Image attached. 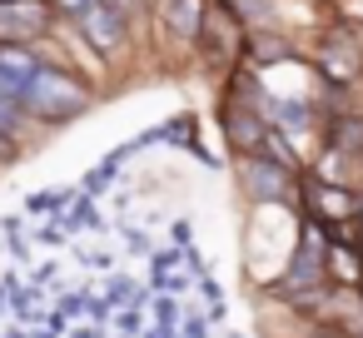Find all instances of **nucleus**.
Instances as JSON below:
<instances>
[{
  "label": "nucleus",
  "instance_id": "f03ea898",
  "mask_svg": "<svg viewBox=\"0 0 363 338\" xmlns=\"http://www.w3.org/2000/svg\"><path fill=\"white\" fill-rule=\"evenodd\" d=\"M50 26V0H0V40H30Z\"/></svg>",
  "mask_w": 363,
  "mask_h": 338
},
{
  "label": "nucleus",
  "instance_id": "39448f33",
  "mask_svg": "<svg viewBox=\"0 0 363 338\" xmlns=\"http://www.w3.org/2000/svg\"><path fill=\"white\" fill-rule=\"evenodd\" d=\"M35 70H40V60L21 40H0V100H16L21 105V95H26V85H30Z\"/></svg>",
  "mask_w": 363,
  "mask_h": 338
},
{
  "label": "nucleus",
  "instance_id": "7ed1b4c3",
  "mask_svg": "<svg viewBox=\"0 0 363 338\" xmlns=\"http://www.w3.org/2000/svg\"><path fill=\"white\" fill-rule=\"evenodd\" d=\"M318 60H323V75H333L338 85H348V80L363 75V45H358L353 30H343V26H333V35L323 40Z\"/></svg>",
  "mask_w": 363,
  "mask_h": 338
},
{
  "label": "nucleus",
  "instance_id": "423d86ee",
  "mask_svg": "<svg viewBox=\"0 0 363 338\" xmlns=\"http://www.w3.org/2000/svg\"><path fill=\"white\" fill-rule=\"evenodd\" d=\"M80 30H85V40H90L100 55H110V50L125 40V11H115L110 0H95V6L80 16Z\"/></svg>",
  "mask_w": 363,
  "mask_h": 338
},
{
  "label": "nucleus",
  "instance_id": "1a4fd4ad",
  "mask_svg": "<svg viewBox=\"0 0 363 338\" xmlns=\"http://www.w3.org/2000/svg\"><path fill=\"white\" fill-rule=\"evenodd\" d=\"M328 140H333V150H343V154H363V120L338 115L333 130H328Z\"/></svg>",
  "mask_w": 363,
  "mask_h": 338
},
{
  "label": "nucleus",
  "instance_id": "0eeeda50",
  "mask_svg": "<svg viewBox=\"0 0 363 338\" xmlns=\"http://www.w3.org/2000/svg\"><path fill=\"white\" fill-rule=\"evenodd\" d=\"M249 194H254V199H284V194H289V164L254 154V159H249Z\"/></svg>",
  "mask_w": 363,
  "mask_h": 338
},
{
  "label": "nucleus",
  "instance_id": "9b49d317",
  "mask_svg": "<svg viewBox=\"0 0 363 338\" xmlns=\"http://www.w3.org/2000/svg\"><path fill=\"white\" fill-rule=\"evenodd\" d=\"M90 6H95V0H50V11H55V16H65V21H80Z\"/></svg>",
  "mask_w": 363,
  "mask_h": 338
},
{
  "label": "nucleus",
  "instance_id": "9d476101",
  "mask_svg": "<svg viewBox=\"0 0 363 338\" xmlns=\"http://www.w3.org/2000/svg\"><path fill=\"white\" fill-rule=\"evenodd\" d=\"M21 125H26V110H21L16 100H0V135L11 140V135H16Z\"/></svg>",
  "mask_w": 363,
  "mask_h": 338
},
{
  "label": "nucleus",
  "instance_id": "f257e3e1",
  "mask_svg": "<svg viewBox=\"0 0 363 338\" xmlns=\"http://www.w3.org/2000/svg\"><path fill=\"white\" fill-rule=\"evenodd\" d=\"M85 105H90V90H85L70 70L45 65V60H40V70L30 75L26 95H21V110L35 115V120H70V115H80Z\"/></svg>",
  "mask_w": 363,
  "mask_h": 338
},
{
  "label": "nucleus",
  "instance_id": "20e7f679",
  "mask_svg": "<svg viewBox=\"0 0 363 338\" xmlns=\"http://www.w3.org/2000/svg\"><path fill=\"white\" fill-rule=\"evenodd\" d=\"M313 283H323V244H318L313 234H303V239L294 244L289 274L279 278V293H308Z\"/></svg>",
  "mask_w": 363,
  "mask_h": 338
},
{
  "label": "nucleus",
  "instance_id": "6e6552de",
  "mask_svg": "<svg viewBox=\"0 0 363 338\" xmlns=\"http://www.w3.org/2000/svg\"><path fill=\"white\" fill-rule=\"evenodd\" d=\"M204 21V0H169V26L179 30V40H194Z\"/></svg>",
  "mask_w": 363,
  "mask_h": 338
},
{
  "label": "nucleus",
  "instance_id": "f8f14e48",
  "mask_svg": "<svg viewBox=\"0 0 363 338\" xmlns=\"http://www.w3.org/2000/svg\"><path fill=\"white\" fill-rule=\"evenodd\" d=\"M358 283H363V278H358Z\"/></svg>",
  "mask_w": 363,
  "mask_h": 338
}]
</instances>
